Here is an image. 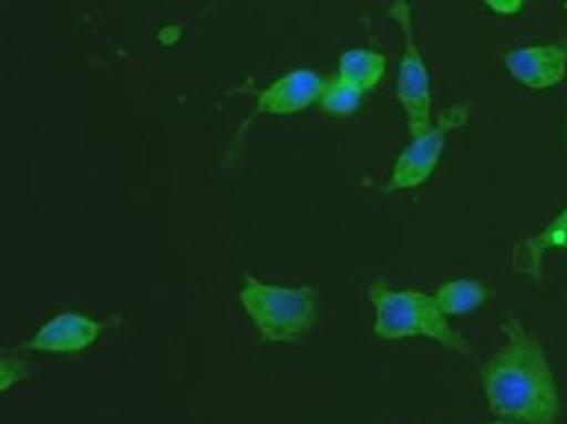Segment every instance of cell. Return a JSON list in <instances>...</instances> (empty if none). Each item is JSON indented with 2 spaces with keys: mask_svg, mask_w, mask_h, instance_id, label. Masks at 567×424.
Masks as SVG:
<instances>
[{
  "mask_svg": "<svg viewBox=\"0 0 567 424\" xmlns=\"http://www.w3.org/2000/svg\"><path fill=\"white\" fill-rule=\"evenodd\" d=\"M505 339L482 368L492 414L508 423L557 424L561 400L543 344L517 318L505 323Z\"/></svg>",
  "mask_w": 567,
  "mask_h": 424,
  "instance_id": "obj_1",
  "label": "cell"
},
{
  "mask_svg": "<svg viewBox=\"0 0 567 424\" xmlns=\"http://www.w3.org/2000/svg\"><path fill=\"white\" fill-rule=\"evenodd\" d=\"M374 307L372 334L379 341H404L425 337L454 353H468V341L456 332L431 294L419 290H395L385 282H374L368 290Z\"/></svg>",
  "mask_w": 567,
  "mask_h": 424,
  "instance_id": "obj_2",
  "label": "cell"
},
{
  "mask_svg": "<svg viewBox=\"0 0 567 424\" xmlns=\"http://www.w3.org/2000/svg\"><path fill=\"white\" fill-rule=\"evenodd\" d=\"M238 301L255 323L264 343H297L313 328L320 311L318 290L311 286H276L243 273Z\"/></svg>",
  "mask_w": 567,
  "mask_h": 424,
  "instance_id": "obj_3",
  "label": "cell"
},
{
  "mask_svg": "<svg viewBox=\"0 0 567 424\" xmlns=\"http://www.w3.org/2000/svg\"><path fill=\"white\" fill-rule=\"evenodd\" d=\"M386 15L398 23V28L404 34V53L398 70V100L404 107L405 122L412 139L425 135L433 126L431 122V107H433V95H431V76L426 70L421 46L416 41V28L412 9L404 0L393 2L386 9Z\"/></svg>",
  "mask_w": 567,
  "mask_h": 424,
  "instance_id": "obj_4",
  "label": "cell"
},
{
  "mask_svg": "<svg viewBox=\"0 0 567 424\" xmlns=\"http://www.w3.org/2000/svg\"><path fill=\"white\" fill-rule=\"evenodd\" d=\"M466 121H468V105L465 103L442 112L437 122L426 131L425 135L412 139V143L398 156L386 192L414 189L423 185L435 173L437 164L442 161L447 135L461 128Z\"/></svg>",
  "mask_w": 567,
  "mask_h": 424,
  "instance_id": "obj_5",
  "label": "cell"
},
{
  "mask_svg": "<svg viewBox=\"0 0 567 424\" xmlns=\"http://www.w3.org/2000/svg\"><path fill=\"white\" fill-rule=\"evenodd\" d=\"M505 68L511 79L532 91H547L566 81V44H538L513 49L505 55Z\"/></svg>",
  "mask_w": 567,
  "mask_h": 424,
  "instance_id": "obj_6",
  "label": "cell"
},
{
  "mask_svg": "<svg viewBox=\"0 0 567 424\" xmlns=\"http://www.w3.org/2000/svg\"><path fill=\"white\" fill-rule=\"evenodd\" d=\"M102 323L81 313H60L53 320L42 323L39 332L18 347V351L39 353H79L97 343L102 334Z\"/></svg>",
  "mask_w": 567,
  "mask_h": 424,
  "instance_id": "obj_7",
  "label": "cell"
},
{
  "mask_svg": "<svg viewBox=\"0 0 567 424\" xmlns=\"http://www.w3.org/2000/svg\"><path fill=\"white\" fill-rule=\"evenodd\" d=\"M324 82L313 70H292L257 95V112L269 116H292L305 112L320 102Z\"/></svg>",
  "mask_w": 567,
  "mask_h": 424,
  "instance_id": "obj_8",
  "label": "cell"
},
{
  "mask_svg": "<svg viewBox=\"0 0 567 424\" xmlns=\"http://www.w3.org/2000/svg\"><path fill=\"white\" fill-rule=\"evenodd\" d=\"M548 250H567V206L538 234L513 248L511 263L517 273L540 282Z\"/></svg>",
  "mask_w": 567,
  "mask_h": 424,
  "instance_id": "obj_9",
  "label": "cell"
},
{
  "mask_svg": "<svg viewBox=\"0 0 567 424\" xmlns=\"http://www.w3.org/2000/svg\"><path fill=\"white\" fill-rule=\"evenodd\" d=\"M385 70L386 58L383 53L370 49H351L339 58L337 79L364 95L381 82Z\"/></svg>",
  "mask_w": 567,
  "mask_h": 424,
  "instance_id": "obj_10",
  "label": "cell"
},
{
  "mask_svg": "<svg viewBox=\"0 0 567 424\" xmlns=\"http://www.w3.org/2000/svg\"><path fill=\"white\" fill-rule=\"evenodd\" d=\"M489 299V290L475 280H452L437 288L433 301L446 318H461L477 311Z\"/></svg>",
  "mask_w": 567,
  "mask_h": 424,
  "instance_id": "obj_11",
  "label": "cell"
},
{
  "mask_svg": "<svg viewBox=\"0 0 567 424\" xmlns=\"http://www.w3.org/2000/svg\"><path fill=\"white\" fill-rule=\"evenodd\" d=\"M362 102V93L355 91L353 86L344 84L339 79L324 82V91L320 95V107L330 116H349L358 110Z\"/></svg>",
  "mask_w": 567,
  "mask_h": 424,
  "instance_id": "obj_12",
  "label": "cell"
},
{
  "mask_svg": "<svg viewBox=\"0 0 567 424\" xmlns=\"http://www.w3.org/2000/svg\"><path fill=\"white\" fill-rule=\"evenodd\" d=\"M25 372H28L25 364L16 355V349H13L11 358L4 351L2 353V365H0V376H2L0 379V389H2V393L9 391L13 384L20 383L21 379L25 376Z\"/></svg>",
  "mask_w": 567,
  "mask_h": 424,
  "instance_id": "obj_13",
  "label": "cell"
},
{
  "mask_svg": "<svg viewBox=\"0 0 567 424\" xmlns=\"http://www.w3.org/2000/svg\"><path fill=\"white\" fill-rule=\"evenodd\" d=\"M524 0H486V7L501 15H515L524 9Z\"/></svg>",
  "mask_w": 567,
  "mask_h": 424,
  "instance_id": "obj_14",
  "label": "cell"
},
{
  "mask_svg": "<svg viewBox=\"0 0 567 424\" xmlns=\"http://www.w3.org/2000/svg\"><path fill=\"white\" fill-rule=\"evenodd\" d=\"M486 424H519V423H508V421H494V423H486Z\"/></svg>",
  "mask_w": 567,
  "mask_h": 424,
  "instance_id": "obj_15",
  "label": "cell"
},
{
  "mask_svg": "<svg viewBox=\"0 0 567 424\" xmlns=\"http://www.w3.org/2000/svg\"><path fill=\"white\" fill-rule=\"evenodd\" d=\"M564 137H566V143H567V116H566V126H564Z\"/></svg>",
  "mask_w": 567,
  "mask_h": 424,
  "instance_id": "obj_16",
  "label": "cell"
},
{
  "mask_svg": "<svg viewBox=\"0 0 567 424\" xmlns=\"http://www.w3.org/2000/svg\"><path fill=\"white\" fill-rule=\"evenodd\" d=\"M564 9H566V13H567V2H564Z\"/></svg>",
  "mask_w": 567,
  "mask_h": 424,
  "instance_id": "obj_17",
  "label": "cell"
}]
</instances>
